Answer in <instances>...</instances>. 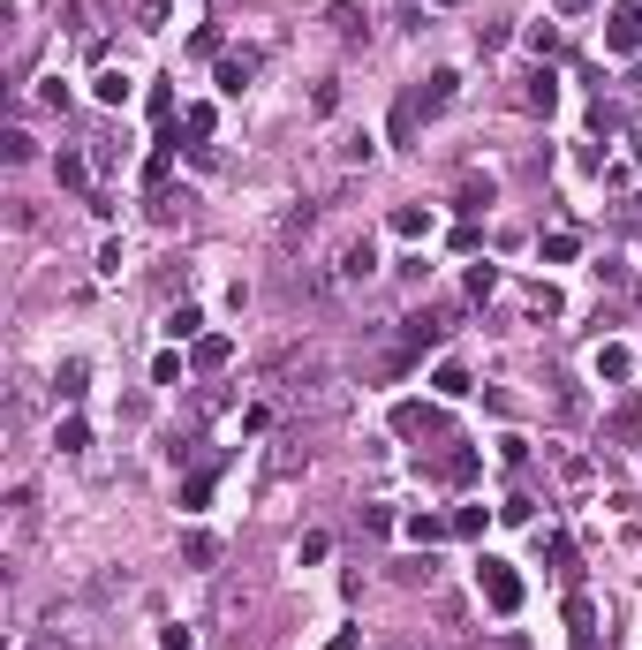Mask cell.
<instances>
[{
    "mask_svg": "<svg viewBox=\"0 0 642 650\" xmlns=\"http://www.w3.org/2000/svg\"><path fill=\"white\" fill-rule=\"evenodd\" d=\"M446 325H454V310H416V318H401V333H393V356L378 363L386 378H401V371H416L431 348L446 341Z\"/></svg>",
    "mask_w": 642,
    "mask_h": 650,
    "instance_id": "obj_1",
    "label": "cell"
},
{
    "mask_svg": "<svg viewBox=\"0 0 642 650\" xmlns=\"http://www.w3.org/2000/svg\"><path fill=\"white\" fill-rule=\"evenodd\" d=\"M476 598H484L499 620L522 613V575H514V560H476Z\"/></svg>",
    "mask_w": 642,
    "mask_h": 650,
    "instance_id": "obj_2",
    "label": "cell"
},
{
    "mask_svg": "<svg viewBox=\"0 0 642 650\" xmlns=\"http://www.w3.org/2000/svg\"><path fill=\"white\" fill-rule=\"evenodd\" d=\"M605 53H627V61H642V8H635V0L605 16Z\"/></svg>",
    "mask_w": 642,
    "mask_h": 650,
    "instance_id": "obj_3",
    "label": "cell"
},
{
    "mask_svg": "<svg viewBox=\"0 0 642 650\" xmlns=\"http://www.w3.org/2000/svg\"><path fill=\"white\" fill-rule=\"evenodd\" d=\"M408 99H416V114L431 121V114H446V106L461 99V76H454V69H431V76H423L416 91H408Z\"/></svg>",
    "mask_w": 642,
    "mask_h": 650,
    "instance_id": "obj_4",
    "label": "cell"
},
{
    "mask_svg": "<svg viewBox=\"0 0 642 650\" xmlns=\"http://www.w3.org/2000/svg\"><path fill=\"white\" fill-rule=\"evenodd\" d=\"M393 431H401V439H439L446 409H431V401H401V409H393Z\"/></svg>",
    "mask_w": 642,
    "mask_h": 650,
    "instance_id": "obj_5",
    "label": "cell"
},
{
    "mask_svg": "<svg viewBox=\"0 0 642 650\" xmlns=\"http://www.w3.org/2000/svg\"><path fill=\"white\" fill-rule=\"evenodd\" d=\"M212 129H220V114H212V106H182V137H189V152L197 159H212Z\"/></svg>",
    "mask_w": 642,
    "mask_h": 650,
    "instance_id": "obj_6",
    "label": "cell"
},
{
    "mask_svg": "<svg viewBox=\"0 0 642 650\" xmlns=\"http://www.w3.org/2000/svg\"><path fill=\"white\" fill-rule=\"evenodd\" d=\"M522 106H529V114H552V106H559V76L552 69H529L522 76Z\"/></svg>",
    "mask_w": 642,
    "mask_h": 650,
    "instance_id": "obj_7",
    "label": "cell"
},
{
    "mask_svg": "<svg viewBox=\"0 0 642 650\" xmlns=\"http://www.w3.org/2000/svg\"><path fill=\"white\" fill-rule=\"evenodd\" d=\"M250 76H257V53H220V91H227V99H242Z\"/></svg>",
    "mask_w": 642,
    "mask_h": 650,
    "instance_id": "obj_8",
    "label": "cell"
},
{
    "mask_svg": "<svg viewBox=\"0 0 642 650\" xmlns=\"http://www.w3.org/2000/svg\"><path fill=\"white\" fill-rule=\"evenodd\" d=\"M212 484H220V462H204V469H189V477H182V514H197L204 499H212Z\"/></svg>",
    "mask_w": 642,
    "mask_h": 650,
    "instance_id": "obj_9",
    "label": "cell"
},
{
    "mask_svg": "<svg viewBox=\"0 0 642 650\" xmlns=\"http://www.w3.org/2000/svg\"><path fill=\"white\" fill-rule=\"evenodd\" d=\"M91 91H99V106H129L136 76H129V69H99V76H91Z\"/></svg>",
    "mask_w": 642,
    "mask_h": 650,
    "instance_id": "obj_10",
    "label": "cell"
},
{
    "mask_svg": "<svg viewBox=\"0 0 642 650\" xmlns=\"http://www.w3.org/2000/svg\"><path fill=\"white\" fill-rule=\"evenodd\" d=\"M333 273H340V280H371V273H378V250H371V242H348Z\"/></svg>",
    "mask_w": 642,
    "mask_h": 650,
    "instance_id": "obj_11",
    "label": "cell"
},
{
    "mask_svg": "<svg viewBox=\"0 0 642 650\" xmlns=\"http://www.w3.org/2000/svg\"><path fill=\"white\" fill-rule=\"evenodd\" d=\"M325 23H333V38H340V46H355V38H371V23L355 16L348 0H333V8H325Z\"/></svg>",
    "mask_w": 642,
    "mask_h": 650,
    "instance_id": "obj_12",
    "label": "cell"
},
{
    "mask_svg": "<svg viewBox=\"0 0 642 650\" xmlns=\"http://www.w3.org/2000/svg\"><path fill=\"white\" fill-rule=\"evenodd\" d=\"M491 197H499V189H491V174H469V182H461V197H454V212H461V220H476Z\"/></svg>",
    "mask_w": 642,
    "mask_h": 650,
    "instance_id": "obj_13",
    "label": "cell"
},
{
    "mask_svg": "<svg viewBox=\"0 0 642 650\" xmlns=\"http://www.w3.org/2000/svg\"><path fill=\"white\" fill-rule=\"evenodd\" d=\"M544 560H552V575H559V582H582V552L567 545V537H544Z\"/></svg>",
    "mask_w": 642,
    "mask_h": 650,
    "instance_id": "obj_14",
    "label": "cell"
},
{
    "mask_svg": "<svg viewBox=\"0 0 642 650\" xmlns=\"http://www.w3.org/2000/svg\"><path fill=\"white\" fill-rule=\"evenodd\" d=\"M627 371H635V356H627L620 341H605V348H597V378H605V386H627Z\"/></svg>",
    "mask_w": 642,
    "mask_h": 650,
    "instance_id": "obj_15",
    "label": "cell"
},
{
    "mask_svg": "<svg viewBox=\"0 0 642 650\" xmlns=\"http://www.w3.org/2000/svg\"><path fill=\"white\" fill-rule=\"evenodd\" d=\"M408 537H416V545L431 552L439 537H454V514H408Z\"/></svg>",
    "mask_w": 642,
    "mask_h": 650,
    "instance_id": "obj_16",
    "label": "cell"
},
{
    "mask_svg": "<svg viewBox=\"0 0 642 650\" xmlns=\"http://www.w3.org/2000/svg\"><path fill=\"white\" fill-rule=\"evenodd\" d=\"M476 469H484V462H476V446H454V454H439V477H446V484H476Z\"/></svg>",
    "mask_w": 642,
    "mask_h": 650,
    "instance_id": "obj_17",
    "label": "cell"
},
{
    "mask_svg": "<svg viewBox=\"0 0 642 650\" xmlns=\"http://www.w3.org/2000/svg\"><path fill=\"white\" fill-rule=\"evenodd\" d=\"M416 121H423V114H416V99L401 91V99H393V121H386V137H393V144H416Z\"/></svg>",
    "mask_w": 642,
    "mask_h": 650,
    "instance_id": "obj_18",
    "label": "cell"
},
{
    "mask_svg": "<svg viewBox=\"0 0 642 650\" xmlns=\"http://www.w3.org/2000/svg\"><path fill=\"white\" fill-rule=\"evenodd\" d=\"M393 235H401V242H423V235H431V212H423V205H393Z\"/></svg>",
    "mask_w": 642,
    "mask_h": 650,
    "instance_id": "obj_19",
    "label": "cell"
},
{
    "mask_svg": "<svg viewBox=\"0 0 642 650\" xmlns=\"http://www.w3.org/2000/svg\"><path fill=\"white\" fill-rule=\"evenodd\" d=\"M53 182H61V189H84V182H91V159H84V152H61V159H53Z\"/></svg>",
    "mask_w": 642,
    "mask_h": 650,
    "instance_id": "obj_20",
    "label": "cell"
},
{
    "mask_svg": "<svg viewBox=\"0 0 642 650\" xmlns=\"http://www.w3.org/2000/svg\"><path fill=\"white\" fill-rule=\"evenodd\" d=\"M567 628H575V650H590V635H597V613H590V598H567Z\"/></svg>",
    "mask_w": 642,
    "mask_h": 650,
    "instance_id": "obj_21",
    "label": "cell"
},
{
    "mask_svg": "<svg viewBox=\"0 0 642 650\" xmlns=\"http://www.w3.org/2000/svg\"><path fill=\"white\" fill-rule=\"evenodd\" d=\"M84 378H91L84 363H61V371H53V394H61L68 409H76V401H84Z\"/></svg>",
    "mask_w": 642,
    "mask_h": 650,
    "instance_id": "obj_22",
    "label": "cell"
},
{
    "mask_svg": "<svg viewBox=\"0 0 642 650\" xmlns=\"http://www.w3.org/2000/svg\"><path fill=\"white\" fill-rule=\"evenodd\" d=\"M53 446H61V454H84V446H91L84 416H61V424H53Z\"/></svg>",
    "mask_w": 642,
    "mask_h": 650,
    "instance_id": "obj_23",
    "label": "cell"
},
{
    "mask_svg": "<svg viewBox=\"0 0 642 650\" xmlns=\"http://www.w3.org/2000/svg\"><path fill=\"white\" fill-rule=\"evenodd\" d=\"M227 356H235V341H227V333H204V341H197V371H220Z\"/></svg>",
    "mask_w": 642,
    "mask_h": 650,
    "instance_id": "obj_24",
    "label": "cell"
},
{
    "mask_svg": "<svg viewBox=\"0 0 642 650\" xmlns=\"http://www.w3.org/2000/svg\"><path fill=\"white\" fill-rule=\"evenodd\" d=\"M167 333H174V341H204V310H197V303H182V310L167 318Z\"/></svg>",
    "mask_w": 642,
    "mask_h": 650,
    "instance_id": "obj_25",
    "label": "cell"
},
{
    "mask_svg": "<svg viewBox=\"0 0 642 650\" xmlns=\"http://www.w3.org/2000/svg\"><path fill=\"white\" fill-rule=\"evenodd\" d=\"M431 386H439V401H461V394H469V371H461V363H439Z\"/></svg>",
    "mask_w": 642,
    "mask_h": 650,
    "instance_id": "obj_26",
    "label": "cell"
},
{
    "mask_svg": "<svg viewBox=\"0 0 642 650\" xmlns=\"http://www.w3.org/2000/svg\"><path fill=\"white\" fill-rule=\"evenodd\" d=\"M491 295H499V265H469V303H491Z\"/></svg>",
    "mask_w": 642,
    "mask_h": 650,
    "instance_id": "obj_27",
    "label": "cell"
},
{
    "mask_svg": "<svg viewBox=\"0 0 642 650\" xmlns=\"http://www.w3.org/2000/svg\"><path fill=\"white\" fill-rule=\"evenodd\" d=\"M575 250H582L575 235H544V242H537V257H544V265H567V257H575Z\"/></svg>",
    "mask_w": 642,
    "mask_h": 650,
    "instance_id": "obj_28",
    "label": "cell"
},
{
    "mask_svg": "<svg viewBox=\"0 0 642 650\" xmlns=\"http://www.w3.org/2000/svg\"><path fill=\"white\" fill-rule=\"evenodd\" d=\"M612 129H620V106L597 99V106H590V137H612Z\"/></svg>",
    "mask_w": 642,
    "mask_h": 650,
    "instance_id": "obj_29",
    "label": "cell"
},
{
    "mask_svg": "<svg viewBox=\"0 0 642 650\" xmlns=\"http://www.w3.org/2000/svg\"><path fill=\"white\" fill-rule=\"evenodd\" d=\"M454 537H484V507H454Z\"/></svg>",
    "mask_w": 642,
    "mask_h": 650,
    "instance_id": "obj_30",
    "label": "cell"
},
{
    "mask_svg": "<svg viewBox=\"0 0 642 650\" xmlns=\"http://www.w3.org/2000/svg\"><path fill=\"white\" fill-rule=\"evenodd\" d=\"M340 167H371V137H348V144H340Z\"/></svg>",
    "mask_w": 642,
    "mask_h": 650,
    "instance_id": "obj_31",
    "label": "cell"
},
{
    "mask_svg": "<svg viewBox=\"0 0 642 650\" xmlns=\"http://www.w3.org/2000/svg\"><path fill=\"white\" fill-rule=\"evenodd\" d=\"M0 152H8V167H23V159H31V137H23V129H8V137H0Z\"/></svg>",
    "mask_w": 642,
    "mask_h": 650,
    "instance_id": "obj_32",
    "label": "cell"
},
{
    "mask_svg": "<svg viewBox=\"0 0 642 650\" xmlns=\"http://www.w3.org/2000/svg\"><path fill=\"white\" fill-rule=\"evenodd\" d=\"M152 386H182V356H159L152 363Z\"/></svg>",
    "mask_w": 642,
    "mask_h": 650,
    "instance_id": "obj_33",
    "label": "cell"
},
{
    "mask_svg": "<svg viewBox=\"0 0 642 650\" xmlns=\"http://www.w3.org/2000/svg\"><path fill=\"white\" fill-rule=\"evenodd\" d=\"M612 431H620V439H635V431H642V409H635V401H620V416H612Z\"/></svg>",
    "mask_w": 642,
    "mask_h": 650,
    "instance_id": "obj_34",
    "label": "cell"
},
{
    "mask_svg": "<svg viewBox=\"0 0 642 650\" xmlns=\"http://www.w3.org/2000/svg\"><path fill=\"white\" fill-rule=\"evenodd\" d=\"M393 575H401V582H431V552H416V560H401Z\"/></svg>",
    "mask_w": 642,
    "mask_h": 650,
    "instance_id": "obj_35",
    "label": "cell"
},
{
    "mask_svg": "<svg viewBox=\"0 0 642 650\" xmlns=\"http://www.w3.org/2000/svg\"><path fill=\"white\" fill-rule=\"evenodd\" d=\"M167 8H174V0H144V8H136V16H144V31H167Z\"/></svg>",
    "mask_w": 642,
    "mask_h": 650,
    "instance_id": "obj_36",
    "label": "cell"
},
{
    "mask_svg": "<svg viewBox=\"0 0 642 650\" xmlns=\"http://www.w3.org/2000/svg\"><path fill=\"white\" fill-rule=\"evenodd\" d=\"M159 650H197V643H189V628H167V635H159Z\"/></svg>",
    "mask_w": 642,
    "mask_h": 650,
    "instance_id": "obj_37",
    "label": "cell"
},
{
    "mask_svg": "<svg viewBox=\"0 0 642 650\" xmlns=\"http://www.w3.org/2000/svg\"><path fill=\"white\" fill-rule=\"evenodd\" d=\"M597 0H559V16H590Z\"/></svg>",
    "mask_w": 642,
    "mask_h": 650,
    "instance_id": "obj_38",
    "label": "cell"
},
{
    "mask_svg": "<svg viewBox=\"0 0 642 650\" xmlns=\"http://www.w3.org/2000/svg\"><path fill=\"white\" fill-rule=\"evenodd\" d=\"M627 159H635V167H642V129H635V137H627Z\"/></svg>",
    "mask_w": 642,
    "mask_h": 650,
    "instance_id": "obj_39",
    "label": "cell"
},
{
    "mask_svg": "<svg viewBox=\"0 0 642 650\" xmlns=\"http://www.w3.org/2000/svg\"><path fill=\"white\" fill-rule=\"evenodd\" d=\"M627 91H642V61H635V69H627Z\"/></svg>",
    "mask_w": 642,
    "mask_h": 650,
    "instance_id": "obj_40",
    "label": "cell"
},
{
    "mask_svg": "<svg viewBox=\"0 0 642 650\" xmlns=\"http://www.w3.org/2000/svg\"><path fill=\"white\" fill-rule=\"evenodd\" d=\"M439 8H469V0H439Z\"/></svg>",
    "mask_w": 642,
    "mask_h": 650,
    "instance_id": "obj_41",
    "label": "cell"
}]
</instances>
